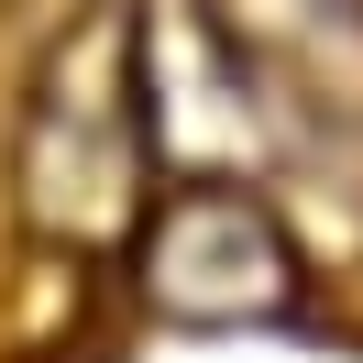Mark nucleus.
I'll return each mask as SVG.
<instances>
[{"label":"nucleus","mask_w":363,"mask_h":363,"mask_svg":"<svg viewBox=\"0 0 363 363\" xmlns=\"http://www.w3.org/2000/svg\"><path fill=\"white\" fill-rule=\"evenodd\" d=\"M0 11H11V0H0Z\"/></svg>","instance_id":"obj_4"},{"label":"nucleus","mask_w":363,"mask_h":363,"mask_svg":"<svg viewBox=\"0 0 363 363\" xmlns=\"http://www.w3.org/2000/svg\"><path fill=\"white\" fill-rule=\"evenodd\" d=\"M133 297L165 330H286L308 308V253L286 209L242 177H187L133 231Z\"/></svg>","instance_id":"obj_2"},{"label":"nucleus","mask_w":363,"mask_h":363,"mask_svg":"<svg viewBox=\"0 0 363 363\" xmlns=\"http://www.w3.org/2000/svg\"><path fill=\"white\" fill-rule=\"evenodd\" d=\"M199 23L264 111L319 133L363 121V0H199Z\"/></svg>","instance_id":"obj_3"},{"label":"nucleus","mask_w":363,"mask_h":363,"mask_svg":"<svg viewBox=\"0 0 363 363\" xmlns=\"http://www.w3.org/2000/svg\"><path fill=\"white\" fill-rule=\"evenodd\" d=\"M165 121H155V11L89 0L45 33L11 111V220L67 264L133 253L143 209L165 199Z\"/></svg>","instance_id":"obj_1"}]
</instances>
